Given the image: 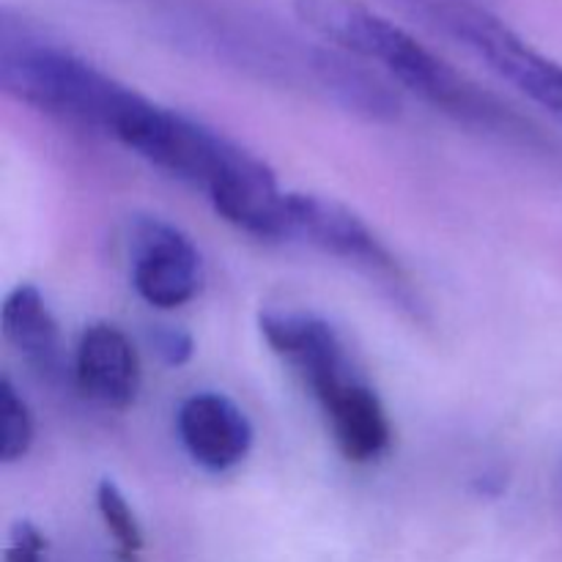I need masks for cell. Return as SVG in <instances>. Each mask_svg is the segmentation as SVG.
I'll use <instances>...</instances> for the list:
<instances>
[{
  "mask_svg": "<svg viewBox=\"0 0 562 562\" xmlns=\"http://www.w3.org/2000/svg\"><path fill=\"white\" fill-rule=\"evenodd\" d=\"M176 431H179L181 448L201 470L223 475L245 464L250 456L256 431H252L250 417L241 412L236 401L228 395L203 393L190 395L181 401L179 415H176Z\"/></svg>",
  "mask_w": 562,
  "mask_h": 562,
  "instance_id": "cell-8",
  "label": "cell"
},
{
  "mask_svg": "<svg viewBox=\"0 0 562 562\" xmlns=\"http://www.w3.org/2000/svg\"><path fill=\"white\" fill-rule=\"evenodd\" d=\"M97 510L110 541H113L119 562H143V554H146L143 527L137 521L126 494L110 477L97 483Z\"/></svg>",
  "mask_w": 562,
  "mask_h": 562,
  "instance_id": "cell-12",
  "label": "cell"
},
{
  "mask_svg": "<svg viewBox=\"0 0 562 562\" xmlns=\"http://www.w3.org/2000/svg\"><path fill=\"white\" fill-rule=\"evenodd\" d=\"M36 439V423L27 401L9 376L0 379V461L16 464L25 459Z\"/></svg>",
  "mask_w": 562,
  "mask_h": 562,
  "instance_id": "cell-13",
  "label": "cell"
},
{
  "mask_svg": "<svg viewBox=\"0 0 562 562\" xmlns=\"http://www.w3.org/2000/svg\"><path fill=\"white\" fill-rule=\"evenodd\" d=\"M47 538L33 521H16L9 532L3 562H47Z\"/></svg>",
  "mask_w": 562,
  "mask_h": 562,
  "instance_id": "cell-14",
  "label": "cell"
},
{
  "mask_svg": "<svg viewBox=\"0 0 562 562\" xmlns=\"http://www.w3.org/2000/svg\"><path fill=\"white\" fill-rule=\"evenodd\" d=\"M3 340L42 376L53 379L60 371V329L47 300L33 283H20L0 305Z\"/></svg>",
  "mask_w": 562,
  "mask_h": 562,
  "instance_id": "cell-11",
  "label": "cell"
},
{
  "mask_svg": "<svg viewBox=\"0 0 562 562\" xmlns=\"http://www.w3.org/2000/svg\"><path fill=\"white\" fill-rule=\"evenodd\" d=\"M130 261L137 296L157 311H176L201 294V250L168 220L151 214L132 220Z\"/></svg>",
  "mask_w": 562,
  "mask_h": 562,
  "instance_id": "cell-7",
  "label": "cell"
},
{
  "mask_svg": "<svg viewBox=\"0 0 562 562\" xmlns=\"http://www.w3.org/2000/svg\"><path fill=\"white\" fill-rule=\"evenodd\" d=\"M258 329L272 355H278L296 376L318 409L344 398L351 387L368 382L355 366L344 335L333 322L305 311H261Z\"/></svg>",
  "mask_w": 562,
  "mask_h": 562,
  "instance_id": "cell-6",
  "label": "cell"
},
{
  "mask_svg": "<svg viewBox=\"0 0 562 562\" xmlns=\"http://www.w3.org/2000/svg\"><path fill=\"white\" fill-rule=\"evenodd\" d=\"M285 231L289 239L305 241L355 269L401 313L415 322L426 318V302L412 274L376 231L349 206L313 192H285Z\"/></svg>",
  "mask_w": 562,
  "mask_h": 562,
  "instance_id": "cell-5",
  "label": "cell"
},
{
  "mask_svg": "<svg viewBox=\"0 0 562 562\" xmlns=\"http://www.w3.org/2000/svg\"><path fill=\"white\" fill-rule=\"evenodd\" d=\"M406 14L453 38L562 124V66L475 0H393Z\"/></svg>",
  "mask_w": 562,
  "mask_h": 562,
  "instance_id": "cell-4",
  "label": "cell"
},
{
  "mask_svg": "<svg viewBox=\"0 0 562 562\" xmlns=\"http://www.w3.org/2000/svg\"><path fill=\"white\" fill-rule=\"evenodd\" d=\"M294 14L329 47L376 64L401 88L470 132L527 151H543L549 146L547 135L514 104L467 77L362 0H294Z\"/></svg>",
  "mask_w": 562,
  "mask_h": 562,
  "instance_id": "cell-1",
  "label": "cell"
},
{
  "mask_svg": "<svg viewBox=\"0 0 562 562\" xmlns=\"http://www.w3.org/2000/svg\"><path fill=\"white\" fill-rule=\"evenodd\" d=\"M154 349L162 357L165 366L181 368L192 360V351H195V344H192V335L181 327H159L157 333L151 335Z\"/></svg>",
  "mask_w": 562,
  "mask_h": 562,
  "instance_id": "cell-15",
  "label": "cell"
},
{
  "mask_svg": "<svg viewBox=\"0 0 562 562\" xmlns=\"http://www.w3.org/2000/svg\"><path fill=\"white\" fill-rule=\"evenodd\" d=\"M305 69L333 102L371 124H393L401 119V99L382 77L360 64V58L335 47L305 49Z\"/></svg>",
  "mask_w": 562,
  "mask_h": 562,
  "instance_id": "cell-10",
  "label": "cell"
},
{
  "mask_svg": "<svg viewBox=\"0 0 562 562\" xmlns=\"http://www.w3.org/2000/svg\"><path fill=\"white\" fill-rule=\"evenodd\" d=\"M110 137L146 159L173 179L195 187L212 198L225 181L234 179L256 154L241 148L223 132L170 110L154 99L132 93L126 108L115 119Z\"/></svg>",
  "mask_w": 562,
  "mask_h": 562,
  "instance_id": "cell-3",
  "label": "cell"
},
{
  "mask_svg": "<svg viewBox=\"0 0 562 562\" xmlns=\"http://www.w3.org/2000/svg\"><path fill=\"white\" fill-rule=\"evenodd\" d=\"M71 371L77 390L104 409H130L140 393V355L113 322H91L82 329Z\"/></svg>",
  "mask_w": 562,
  "mask_h": 562,
  "instance_id": "cell-9",
  "label": "cell"
},
{
  "mask_svg": "<svg viewBox=\"0 0 562 562\" xmlns=\"http://www.w3.org/2000/svg\"><path fill=\"white\" fill-rule=\"evenodd\" d=\"M0 88L27 108L104 135L135 93L9 9L0 16Z\"/></svg>",
  "mask_w": 562,
  "mask_h": 562,
  "instance_id": "cell-2",
  "label": "cell"
}]
</instances>
